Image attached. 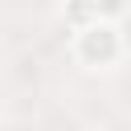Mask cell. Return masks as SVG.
I'll return each mask as SVG.
<instances>
[{
  "label": "cell",
  "instance_id": "1",
  "mask_svg": "<svg viewBox=\"0 0 131 131\" xmlns=\"http://www.w3.org/2000/svg\"><path fill=\"white\" fill-rule=\"evenodd\" d=\"M70 49H74V57H78L86 70H111V66L123 57V33H119L115 20L94 16L90 25H82V29L74 33Z\"/></svg>",
  "mask_w": 131,
  "mask_h": 131
}]
</instances>
